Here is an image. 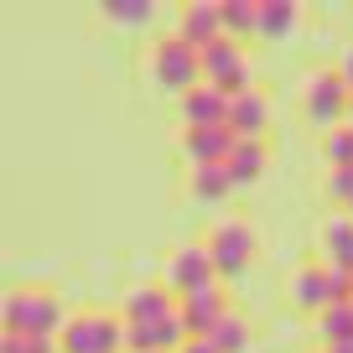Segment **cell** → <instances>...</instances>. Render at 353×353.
Wrapping results in <instances>:
<instances>
[{"instance_id": "obj_1", "label": "cell", "mask_w": 353, "mask_h": 353, "mask_svg": "<svg viewBox=\"0 0 353 353\" xmlns=\"http://www.w3.org/2000/svg\"><path fill=\"white\" fill-rule=\"evenodd\" d=\"M63 301L47 286H16L0 301V327L6 332H26V338H57L63 332Z\"/></svg>"}, {"instance_id": "obj_2", "label": "cell", "mask_w": 353, "mask_h": 353, "mask_svg": "<svg viewBox=\"0 0 353 353\" xmlns=\"http://www.w3.org/2000/svg\"><path fill=\"white\" fill-rule=\"evenodd\" d=\"M338 301H353V270H338V265H327V260H307L296 276H291V307L322 317V312L338 307Z\"/></svg>"}, {"instance_id": "obj_3", "label": "cell", "mask_w": 353, "mask_h": 353, "mask_svg": "<svg viewBox=\"0 0 353 353\" xmlns=\"http://www.w3.org/2000/svg\"><path fill=\"white\" fill-rule=\"evenodd\" d=\"M57 348L63 353H125V317L114 312H78V317L63 322L57 332Z\"/></svg>"}, {"instance_id": "obj_4", "label": "cell", "mask_w": 353, "mask_h": 353, "mask_svg": "<svg viewBox=\"0 0 353 353\" xmlns=\"http://www.w3.org/2000/svg\"><path fill=\"white\" fill-rule=\"evenodd\" d=\"M151 78L166 88V94H192L203 83V52L188 42V37H161L151 47Z\"/></svg>"}, {"instance_id": "obj_5", "label": "cell", "mask_w": 353, "mask_h": 353, "mask_svg": "<svg viewBox=\"0 0 353 353\" xmlns=\"http://www.w3.org/2000/svg\"><path fill=\"white\" fill-rule=\"evenodd\" d=\"M208 254H213V270H219V281H239L244 270L254 265V250H260V234L250 229L244 219H223L208 229Z\"/></svg>"}, {"instance_id": "obj_6", "label": "cell", "mask_w": 353, "mask_h": 353, "mask_svg": "<svg viewBox=\"0 0 353 353\" xmlns=\"http://www.w3.org/2000/svg\"><path fill=\"white\" fill-rule=\"evenodd\" d=\"M166 291H172L176 301L182 296H192V291H208V286H219V270H213V254H208V244H176L172 254H166V281H161Z\"/></svg>"}, {"instance_id": "obj_7", "label": "cell", "mask_w": 353, "mask_h": 353, "mask_svg": "<svg viewBox=\"0 0 353 353\" xmlns=\"http://www.w3.org/2000/svg\"><path fill=\"white\" fill-rule=\"evenodd\" d=\"M203 83H219L223 94H250L254 88V68H250V52H244L234 37H219L213 47H203Z\"/></svg>"}, {"instance_id": "obj_8", "label": "cell", "mask_w": 353, "mask_h": 353, "mask_svg": "<svg viewBox=\"0 0 353 353\" xmlns=\"http://www.w3.org/2000/svg\"><path fill=\"white\" fill-rule=\"evenodd\" d=\"M348 99H353V88L343 83L338 68H317V73L307 78V114L317 125H327V130H338V125L348 120Z\"/></svg>"}, {"instance_id": "obj_9", "label": "cell", "mask_w": 353, "mask_h": 353, "mask_svg": "<svg viewBox=\"0 0 353 353\" xmlns=\"http://www.w3.org/2000/svg\"><path fill=\"white\" fill-rule=\"evenodd\" d=\"M229 296H223V286H208V291H192V296L176 301V317H182V327H188V338H208L213 327H219L223 317H229Z\"/></svg>"}, {"instance_id": "obj_10", "label": "cell", "mask_w": 353, "mask_h": 353, "mask_svg": "<svg viewBox=\"0 0 353 353\" xmlns=\"http://www.w3.org/2000/svg\"><path fill=\"white\" fill-rule=\"evenodd\" d=\"M234 145H239V135L229 125H192V130H182V151H188L192 166H223Z\"/></svg>"}, {"instance_id": "obj_11", "label": "cell", "mask_w": 353, "mask_h": 353, "mask_svg": "<svg viewBox=\"0 0 353 353\" xmlns=\"http://www.w3.org/2000/svg\"><path fill=\"white\" fill-rule=\"evenodd\" d=\"M125 343H130V353H182V343H188V327H182V317L125 322Z\"/></svg>"}, {"instance_id": "obj_12", "label": "cell", "mask_w": 353, "mask_h": 353, "mask_svg": "<svg viewBox=\"0 0 353 353\" xmlns=\"http://www.w3.org/2000/svg\"><path fill=\"white\" fill-rule=\"evenodd\" d=\"M176 37H188L192 47H213L223 37V0H188L176 16Z\"/></svg>"}, {"instance_id": "obj_13", "label": "cell", "mask_w": 353, "mask_h": 353, "mask_svg": "<svg viewBox=\"0 0 353 353\" xmlns=\"http://www.w3.org/2000/svg\"><path fill=\"white\" fill-rule=\"evenodd\" d=\"M182 125H229V94L219 83H198L192 94H182Z\"/></svg>"}, {"instance_id": "obj_14", "label": "cell", "mask_w": 353, "mask_h": 353, "mask_svg": "<svg viewBox=\"0 0 353 353\" xmlns=\"http://www.w3.org/2000/svg\"><path fill=\"white\" fill-rule=\"evenodd\" d=\"M265 125H270V99H265L260 88L234 94V99H229V130L239 135V141H260Z\"/></svg>"}, {"instance_id": "obj_15", "label": "cell", "mask_w": 353, "mask_h": 353, "mask_svg": "<svg viewBox=\"0 0 353 353\" xmlns=\"http://www.w3.org/2000/svg\"><path fill=\"white\" fill-rule=\"evenodd\" d=\"M161 317H176V296L166 286L125 291V322H161Z\"/></svg>"}, {"instance_id": "obj_16", "label": "cell", "mask_w": 353, "mask_h": 353, "mask_svg": "<svg viewBox=\"0 0 353 353\" xmlns=\"http://www.w3.org/2000/svg\"><path fill=\"white\" fill-rule=\"evenodd\" d=\"M317 244H322V260H327V265L353 270V219H348V213H332V219L322 223Z\"/></svg>"}, {"instance_id": "obj_17", "label": "cell", "mask_w": 353, "mask_h": 353, "mask_svg": "<svg viewBox=\"0 0 353 353\" xmlns=\"http://www.w3.org/2000/svg\"><path fill=\"white\" fill-rule=\"evenodd\" d=\"M223 166H229L234 188H254V182L265 176V166H270V151H265V141H239Z\"/></svg>"}, {"instance_id": "obj_18", "label": "cell", "mask_w": 353, "mask_h": 353, "mask_svg": "<svg viewBox=\"0 0 353 353\" xmlns=\"http://www.w3.org/2000/svg\"><path fill=\"white\" fill-rule=\"evenodd\" d=\"M188 192L198 203H223L234 192V176L229 166H188Z\"/></svg>"}, {"instance_id": "obj_19", "label": "cell", "mask_w": 353, "mask_h": 353, "mask_svg": "<svg viewBox=\"0 0 353 353\" xmlns=\"http://www.w3.org/2000/svg\"><path fill=\"white\" fill-rule=\"evenodd\" d=\"M208 343L219 353H250V317H244V312H229V317L208 332Z\"/></svg>"}, {"instance_id": "obj_20", "label": "cell", "mask_w": 353, "mask_h": 353, "mask_svg": "<svg viewBox=\"0 0 353 353\" xmlns=\"http://www.w3.org/2000/svg\"><path fill=\"white\" fill-rule=\"evenodd\" d=\"M301 11H296V0H260V37H286L296 32Z\"/></svg>"}, {"instance_id": "obj_21", "label": "cell", "mask_w": 353, "mask_h": 353, "mask_svg": "<svg viewBox=\"0 0 353 353\" xmlns=\"http://www.w3.org/2000/svg\"><path fill=\"white\" fill-rule=\"evenodd\" d=\"M260 32V0H223V37H250Z\"/></svg>"}, {"instance_id": "obj_22", "label": "cell", "mask_w": 353, "mask_h": 353, "mask_svg": "<svg viewBox=\"0 0 353 353\" xmlns=\"http://www.w3.org/2000/svg\"><path fill=\"white\" fill-rule=\"evenodd\" d=\"M317 338H322V348H327V343H353V301H338V307L322 312Z\"/></svg>"}, {"instance_id": "obj_23", "label": "cell", "mask_w": 353, "mask_h": 353, "mask_svg": "<svg viewBox=\"0 0 353 353\" xmlns=\"http://www.w3.org/2000/svg\"><path fill=\"white\" fill-rule=\"evenodd\" d=\"M151 16H156L151 0H104V21L114 26H145Z\"/></svg>"}, {"instance_id": "obj_24", "label": "cell", "mask_w": 353, "mask_h": 353, "mask_svg": "<svg viewBox=\"0 0 353 353\" xmlns=\"http://www.w3.org/2000/svg\"><path fill=\"white\" fill-rule=\"evenodd\" d=\"M322 161L327 166H353V125L322 130Z\"/></svg>"}, {"instance_id": "obj_25", "label": "cell", "mask_w": 353, "mask_h": 353, "mask_svg": "<svg viewBox=\"0 0 353 353\" xmlns=\"http://www.w3.org/2000/svg\"><path fill=\"white\" fill-rule=\"evenodd\" d=\"M322 192H327V203L348 208V203H353V166H332V172L322 176Z\"/></svg>"}, {"instance_id": "obj_26", "label": "cell", "mask_w": 353, "mask_h": 353, "mask_svg": "<svg viewBox=\"0 0 353 353\" xmlns=\"http://www.w3.org/2000/svg\"><path fill=\"white\" fill-rule=\"evenodd\" d=\"M0 353H63L57 338H26V332H0Z\"/></svg>"}, {"instance_id": "obj_27", "label": "cell", "mask_w": 353, "mask_h": 353, "mask_svg": "<svg viewBox=\"0 0 353 353\" xmlns=\"http://www.w3.org/2000/svg\"><path fill=\"white\" fill-rule=\"evenodd\" d=\"M338 73H343V83H348V88H353V42H348V47H343V63H338Z\"/></svg>"}, {"instance_id": "obj_28", "label": "cell", "mask_w": 353, "mask_h": 353, "mask_svg": "<svg viewBox=\"0 0 353 353\" xmlns=\"http://www.w3.org/2000/svg\"><path fill=\"white\" fill-rule=\"evenodd\" d=\"M182 353H219V348H213L208 338H188V343H182Z\"/></svg>"}, {"instance_id": "obj_29", "label": "cell", "mask_w": 353, "mask_h": 353, "mask_svg": "<svg viewBox=\"0 0 353 353\" xmlns=\"http://www.w3.org/2000/svg\"><path fill=\"white\" fill-rule=\"evenodd\" d=\"M322 353H353V343H327Z\"/></svg>"}, {"instance_id": "obj_30", "label": "cell", "mask_w": 353, "mask_h": 353, "mask_svg": "<svg viewBox=\"0 0 353 353\" xmlns=\"http://www.w3.org/2000/svg\"><path fill=\"white\" fill-rule=\"evenodd\" d=\"M348 125H353V99H348Z\"/></svg>"}, {"instance_id": "obj_31", "label": "cell", "mask_w": 353, "mask_h": 353, "mask_svg": "<svg viewBox=\"0 0 353 353\" xmlns=\"http://www.w3.org/2000/svg\"><path fill=\"white\" fill-rule=\"evenodd\" d=\"M348 219H353V203H348Z\"/></svg>"}]
</instances>
